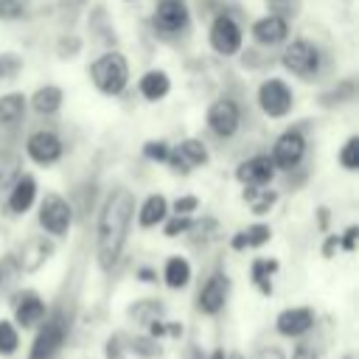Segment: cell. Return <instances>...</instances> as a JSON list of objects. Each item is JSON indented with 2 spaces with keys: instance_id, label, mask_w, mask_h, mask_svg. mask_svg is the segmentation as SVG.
<instances>
[{
  "instance_id": "13",
  "label": "cell",
  "mask_w": 359,
  "mask_h": 359,
  "mask_svg": "<svg viewBox=\"0 0 359 359\" xmlns=\"http://www.w3.org/2000/svg\"><path fill=\"white\" fill-rule=\"evenodd\" d=\"M275 328L280 337H303L306 331L314 328V311L306 306H294V309H283L275 317Z\"/></svg>"
},
{
  "instance_id": "16",
  "label": "cell",
  "mask_w": 359,
  "mask_h": 359,
  "mask_svg": "<svg viewBox=\"0 0 359 359\" xmlns=\"http://www.w3.org/2000/svg\"><path fill=\"white\" fill-rule=\"evenodd\" d=\"M50 255H53V244H50L45 236H34V238H28V241L20 247L17 266H20V272H36Z\"/></svg>"
},
{
  "instance_id": "34",
  "label": "cell",
  "mask_w": 359,
  "mask_h": 359,
  "mask_svg": "<svg viewBox=\"0 0 359 359\" xmlns=\"http://www.w3.org/2000/svg\"><path fill=\"white\" fill-rule=\"evenodd\" d=\"M20 70H22V59L17 53H0V79L3 81L17 79Z\"/></svg>"
},
{
  "instance_id": "10",
  "label": "cell",
  "mask_w": 359,
  "mask_h": 359,
  "mask_svg": "<svg viewBox=\"0 0 359 359\" xmlns=\"http://www.w3.org/2000/svg\"><path fill=\"white\" fill-rule=\"evenodd\" d=\"M306 154V137L297 129H286L272 146V165L280 171H292Z\"/></svg>"
},
{
  "instance_id": "36",
  "label": "cell",
  "mask_w": 359,
  "mask_h": 359,
  "mask_svg": "<svg viewBox=\"0 0 359 359\" xmlns=\"http://www.w3.org/2000/svg\"><path fill=\"white\" fill-rule=\"evenodd\" d=\"M168 143L165 140H149L146 146H143V157L146 160H154V163H165V157H168Z\"/></svg>"
},
{
  "instance_id": "45",
  "label": "cell",
  "mask_w": 359,
  "mask_h": 359,
  "mask_svg": "<svg viewBox=\"0 0 359 359\" xmlns=\"http://www.w3.org/2000/svg\"><path fill=\"white\" fill-rule=\"evenodd\" d=\"M272 3H278V0H272Z\"/></svg>"
},
{
  "instance_id": "5",
  "label": "cell",
  "mask_w": 359,
  "mask_h": 359,
  "mask_svg": "<svg viewBox=\"0 0 359 359\" xmlns=\"http://www.w3.org/2000/svg\"><path fill=\"white\" fill-rule=\"evenodd\" d=\"M280 62H283V67L289 73H294L300 79H309V76H314L320 70V50L306 39H294L292 45H286Z\"/></svg>"
},
{
  "instance_id": "18",
  "label": "cell",
  "mask_w": 359,
  "mask_h": 359,
  "mask_svg": "<svg viewBox=\"0 0 359 359\" xmlns=\"http://www.w3.org/2000/svg\"><path fill=\"white\" fill-rule=\"evenodd\" d=\"M34 199H36V180L31 174H20L8 188V210L20 216L34 205Z\"/></svg>"
},
{
  "instance_id": "26",
  "label": "cell",
  "mask_w": 359,
  "mask_h": 359,
  "mask_svg": "<svg viewBox=\"0 0 359 359\" xmlns=\"http://www.w3.org/2000/svg\"><path fill=\"white\" fill-rule=\"evenodd\" d=\"M269 236H272V230H269L266 224H250L247 230H241V233H236V238H233L230 244H233V250H247V247H261V244H266V241H269Z\"/></svg>"
},
{
  "instance_id": "25",
  "label": "cell",
  "mask_w": 359,
  "mask_h": 359,
  "mask_svg": "<svg viewBox=\"0 0 359 359\" xmlns=\"http://www.w3.org/2000/svg\"><path fill=\"white\" fill-rule=\"evenodd\" d=\"M25 104H28V98L22 93H6V95H0V123L3 126L17 123L25 115Z\"/></svg>"
},
{
  "instance_id": "21",
  "label": "cell",
  "mask_w": 359,
  "mask_h": 359,
  "mask_svg": "<svg viewBox=\"0 0 359 359\" xmlns=\"http://www.w3.org/2000/svg\"><path fill=\"white\" fill-rule=\"evenodd\" d=\"M165 219H168V199H165L163 194L146 196V202H143L140 210H137V224H140V227H154V224H160V222H165Z\"/></svg>"
},
{
  "instance_id": "7",
  "label": "cell",
  "mask_w": 359,
  "mask_h": 359,
  "mask_svg": "<svg viewBox=\"0 0 359 359\" xmlns=\"http://www.w3.org/2000/svg\"><path fill=\"white\" fill-rule=\"evenodd\" d=\"M208 39H210V48L219 53V56H233L238 53L241 42H244V34L238 28V22L227 14H219L213 22H210V31H208Z\"/></svg>"
},
{
  "instance_id": "14",
  "label": "cell",
  "mask_w": 359,
  "mask_h": 359,
  "mask_svg": "<svg viewBox=\"0 0 359 359\" xmlns=\"http://www.w3.org/2000/svg\"><path fill=\"white\" fill-rule=\"evenodd\" d=\"M275 177V165H272V157L266 154H255L244 163H238L236 168V180L241 185H269Z\"/></svg>"
},
{
  "instance_id": "40",
  "label": "cell",
  "mask_w": 359,
  "mask_h": 359,
  "mask_svg": "<svg viewBox=\"0 0 359 359\" xmlns=\"http://www.w3.org/2000/svg\"><path fill=\"white\" fill-rule=\"evenodd\" d=\"M356 236H359V227L351 224V227L345 230V236H339V247L348 250V252H353V250H356Z\"/></svg>"
},
{
  "instance_id": "4",
  "label": "cell",
  "mask_w": 359,
  "mask_h": 359,
  "mask_svg": "<svg viewBox=\"0 0 359 359\" xmlns=\"http://www.w3.org/2000/svg\"><path fill=\"white\" fill-rule=\"evenodd\" d=\"M65 337H67V323H65L62 314H53V317L45 320V325L36 331L28 359H53V356L59 353V348L65 345Z\"/></svg>"
},
{
  "instance_id": "9",
  "label": "cell",
  "mask_w": 359,
  "mask_h": 359,
  "mask_svg": "<svg viewBox=\"0 0 359 359\" xmlns=\"http://www.w3.org/2000/svg\"><path fill=\"white\" fill-rule=\"evenodd\" d=\"M25 151L36 165H53L62 154H65V143L59 140L56 132L48 129H36L31 132V137L25 140Z\"/></svg>"
},
{
  "instance_id": "39",
  "label": "cell",
  "mask_w": 359,
  "mask_h": 359,
  "mask_svg": "<svg viewBox=\"0 0 359 359\" xmlns=\"http://www.w3.org/2000/svg\"><path fill=\"white\" fill-rule=\"evenodd\" d=\"M317 356H320V351L314 342H297L292 351V359H317Z\"/></svg>"
},
{
  "instance_id": "31",
  "label": "cell",
  "mask_w": 359,
  "mask_h": 359,
  "mask_svg": "<svg viewBox=\"0 0 359 359\" xmlns=\"http://www.w3.org/2000/svg\"><path fill=\"white\" fill-rule=\"evenodd\" d=\"M339 163H342L345 171H356L359 168V137L356 135L345 140V146L339 151Z\"/></svg>"
},
{
  "instance_id": "11",
  "label": "cell",
  "mask_w": 359,
  "mask_h": 359,
  "mask_svg": "<svg viewBox=\"0 0 359 359\" xmlns=\"http://www.w3.org/2000/svg\"><path fill=\"white\" fill-rule=\"evenodd\" d=\"M165 163H168L174 171L188 174L191 168H196V165L208 163V149H205V143H199V140H194V137H191V140H182V143L171 146V149H168Z\"/></svg>"
},
{
  "instance_id": "22",
  "label": "cell",
  "mask_w": 359,
  "mask_h": 359,
  "mask_svg": "<svg viewBox=\"0 0 359 359\" xmlns=\"http://www.w3.org/2000/svg\"><path fill=\"white\" fill-rule=\"evenodd\" d=\"M244 199H247V205L255 216H264L278 202V191H272V188L266 191L264 185H244Z\"/></svg>"
},
{
  "instance_id": "19",
  "label": "cell",
  "mask_w": 359,
  "mask_h": 359,
  "mask_svg": "<svg viewBox=\"0 0 359 359\" xmlns=\"http://www.w3.org/2000/svg\"><path fill=\"white\" fill-rule=\"evenodd\" d=\"M286 34H289V25L278 14H266V17L252 22V39L261 45H278L286 39Z\"/></svg>"
},
{
  "instance_id": "24",
  "label": "cell",
  "mask_w": 359,
  "mask_h": 359,
  "mask_svg": "<svg viewBox=\"0 0 359 359\" xmlns=\"http://www.w3.org/2000/svg\"><path fill=\"white\" fill-rule=\"evenodd\" d=\"M28 101H31L34 112H39V115H50V112H56V109L62 107V90L53 87V84H45V87H39Z\"/></svg>"
},
{
  "instance_id": "1",
  "label": "cell",
  "mask_w": 359,
  "mask_h": 359,
  "mask_svg": "<svg viewBox=\"0 0 359 359\" xmlns=\"http://www.w3.org/2000/svg\"><path fill=\"white\" fill-rule=\"evenodd\" d=\"M135 219V194L126 188H115L98 213V236H95V255L101 269H112L126 247V236Z\"/></svg>"
},
{
  "instance_id": "32",
  "label": "cell",
  "mask_w": 359,
  "mask_h": 359,
  "mask_svg": "<svg viewBox=\"0 0 359 359\" xmlns=\"http://www.w3.org/2000/svg\"><path fill=\"white\" fill-rule=\"evenodd\" d=\"M129 351L137 353V356H143V359H154V356L160 353V345H157L154 337H135V339L129 342Z\"/></svg>"
},
{
  "instance_id": "38",
  "label": "cell",
  "mask_w": 359,
  "mask_h": 359,
  "mask_svg": "<svg viewBox=\"0 0 359 359\" xmlns=\"http://www.w3.org/2000/svg\"><path fill=\"white\" fill-rule=\"evenodd\" d=\"M196 208H199V199L196 196H180L174 202V213H180V216H191Z\"/></svg>"
},
{
  "instance_id": "8",
  "label": "cell",
  "mask_w": 359,
  "mask_h": 359,
  "mask_svg": "<svg viewBox=\"0 0 359 359\" xmlns=\"http://www.w3.org/2000/svg\"><path fill=\"white\" fill-rule=\"evenodd\" d=\"M258 107L269 118H283L292 109V90L283 79H266L258 87Z\"/></svg>"
},
{
  "instance_id": "2",
  "label": "cell",
  "mask_w": 359,
  "mask_h": 359,
  "mask_svg": "<svg viewBox=\"0 0 359 359\" xmlns=\"http://www.w3.org/2000/svg\"><path fill=\"white\" fill-rule=\"evenodd\" d=\"M90 79L98 87V93L104 95H121L129 84V62L123 53L118 50H107L101 53L93 65H90Z\"/></svg>"
},
{
  "instance_id": "6",
  "label": "cell",
  "mask_w": 359,
  "mask_h": 359,
  "mask_svg": "<svg viewBox=\"0 0 359 359\" xmlns=\"http://www.w3.org/2000/svg\"><path fill=\"white\" fill-rule=\"evenodd\" d=\"M205 121H208V129L216 137H233L238 132V123H241V109L233 98H216L208 107Z\"/></svg>"
},
{
  "instance_id": "27",
  "label": "cell",
  "mask_w": 359,
  "mask_h": 359,
  "mask_svg": "<svg viewBox=\"0 0 359 359\" xmlns=\"http://www.w3.org/2000/svg\"><path fill=\"white\" fill-rule=\"evenodd\" d=\"M278 269V261L275 258H255L252 261V280H255V286L264 292V294H272V283H269V278H272V272Z\"/></svg>"
},
{
  "instance_id": "43",
  "label": "cell",
  "mask_w": 359,
  "mask_h": 359,
  "mask_svg": "<svg viewBox=\"0 0 359 359\" xmlns=\"http://www.w3.org/2000/svg\"><path fill=\"white\" fill-rule=\"evenodd\" d=\"M137 278H140L143 283H151V280H157V272L149 269V266H140V269H137Z\"/></svg>"
},
{
  "instance_id": "42",
  "label": "cell",
  "mask_w": 359,
  "mask_h": 359,
  "mask_svg": "<svg viewBox=\"0 0 359 359\" xmlns=\"http://www.w3.org/2000/svg\"><path fill=\"white\" fill-rule=\"evenodd\" d=\"M337 247H339V236H328V238H325V244H323V255H325V258H331Z\"/></svg>"
},
{
  "instance_id": "44",
  "label": "cell",
  "mask_w": 359,
  "mask_h": 359,
  "mask_svg": "<svg viewBox=\"0 0 359 359\" xmlns=\"http://www.w3.org/2000/svg\"><path fill=\"white\" fill-rule=\"evenodd\" d=\"M107 359H118V337H112L107 342Z\"/></svg>"
},
{
  "instance_id": "37",
  "label": "cell",
  "mask_w": 359,
  "mask_h": 359,
  "mask_svg": "<svg viewBox=\"0 0 359 359\" xmlns=\"http://www.w3.org/2000/svg\"><path fill=\"white\" fill-rule=\"evenodd\" d=\"M25 11L22 0H0V20H20Z\"/></svg>"
},
{
  "instance_id": "41",
  "label": "cell",
  "mask_w": 359,
  "mask_h": 359,
  "mask_svg": "<svg viewBox=\"0 0 359 359\" xmlns=\"http://www.w3.org/2000/svg\"><path fill=\"white\" fill-rule=\"evenodd\" d=\"M255 359H286V356H283V351L278 345H266V348H261L255 353Z\"/></svg>"
},
{
  "instance_id": "35",
  "label": "cell",
  "mask_w": 359,
  "mask_h": 359,
  "mask_svg": "<svg viewBox=\"0 0 359 359\" xmlns=\"http://www.w3.org/2000/svg\"><path fill=\"white\" fill-rule=\"evenodd\" d=\"M194 227V222H191V216H180V213H174L168 222H165V227H163V233L168 236V238H174V236H180V233H188Z\"/></svg>"
},
{
  "instance_id": "23",
  "label": "cell",
  "mask_w": 359,
  "mask_h": 359,
  "mask_svg": "<svg viewBox=\"0 0 359 359\" xmlns=\"http://www.w3.org/2000/svg\"><path fill=\"white\" fill-rule=\"evenodd\" d=\"M163 280H165L168 289H182V286H188V280H191V264H188L182 255H171V258L165 261Z\"/></svg>"
},
{
  "instance_id": "3",
  "label": "cell",
  "mask_w": 359,
  "mask_h": 359,
  "mask_svg": "<svg viewBox=\"0 0 359 359\" xmlns=\"http://www.w3.org/2000/svg\"><path fill=\"white\" fill-rule=\"evenodd\" d=\"M70 222H73L70 205H67L59 194H45V199L39 202V227H42L48 236L62 238V236L70 230Z\"/></svg>"
},
{
  "instance_id": "30",
  "label": "cell",
  "mask_w": 359,
  "mask_h": 359,
  "mask_svg": "<svg viewBox=\"0 0 359 359\" xmlns=\"http://www.w3.org/2000/svg\"><path fill=\"white\" fill-rule=\"evenodd\" d=\"M20 345V337H17V325L8 323V320H0V356H11Z\"/></svg>"
},
{
  "instance_id": "15",
  "label": "cell",
  "mask_w": 359,
  "mask_h": 359,
  "mask_svg": "<svg viewBox=\"0 0 359 359\" xmlns=\"http://www.w3.org/2000/svg\"><path fill=\"white\" fill-rule=\"evenodd\" d=\"M196 303H199V311L202 314H219L224 309V303H227V278L222 272L210 275L205 280V286L199 289Z\"/></svg>"
},
{
  "instance_id": "20",
  "label": "cell",
  "mask_w": 359,
  "mask_h": 359,
  "mask_svg": "<svg viewBox=\"0 0 359 359\" xmlns=\"http://www.w3.org/2000/svg\"><path fill=\"white\" fill-rule=\"evenodd\" d=\"M137 87H140V95H143L146 101H160V98H165L168 90H171V79H168L165 70H149V73L140 76Z\"/></svg>"
},
{
  "instance_id": "28",
  "label": "cell",
  "mask_w": 359,
  "mask_h": 359,
  "mask_svg": "<svg viewBox=\"0 0 359 359\" xmlns=\"http://www.w3.org/2000/svg\"><path fill=\"white\" fill-rule=\"evenodd\" d=\"M163 314V306L157 300H137L132 309H129V317H135V323H143L149 325L151 320H157Z\"/></svg>"
},
{
  "instance_id": "17",
  "label": "cell",
  "mask_w": 359,
  "mask_h": 359,
  "mask_svg": "<svg viewBox=\"0 0 359 359\" xmlns=\"http://www.w3.org/2000/svg\"><path fill=\"white\" fill-rule=\"evenodd\" d=\"M45 320V303L36 292H22L14 303V323L22 328H34Z\"/></svg>"
},
{
  "instance_id": "29",
  "label": "cell",
  "mask_w": 359,
  "mask_h": 359,
  "mask_svg": "<svg viewBox=\"0 0 359 359\" xmlns=\"http://www.w3.org/2000/svg\"><path fill=\"white\" fill-rule=\"evenodd\" d=\"M20 157L17 154H6V157H0V191H6V188H11V182L20 177Z\"/></svg>"
},
{
  "instance_id": "12",
  "label": "cell",
  "mask_w": 359,
  "mask_h": 359,
  "mask_svg": "<svg viewBox=\"0 0 359 359\" xmlns=\"http://www.w3.org/2000/svg\"><path fill=\"white\" fill-rule=\"evenodd\" d=\"M154 28L163 34H177L188 25V8L182 0H160L154 8Z\"/></svg>"
},
{
  "instance_id": "33",
  "label": "cell",
  "mask_w": 359,
  "mask_h": 359,
  "mask_svg": "<svg viewBox=\"0 0 359 359\" xmlns=\"http://www.w3.org/2000/svg\"><path fill=\"white\" fill-rule=\"evenodd\" d=\"M20 278V266H17V258L14 255H6L0 261V292H6L14 280Z\"/></svg>"
}]
</instances>
